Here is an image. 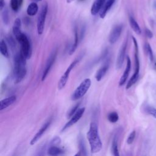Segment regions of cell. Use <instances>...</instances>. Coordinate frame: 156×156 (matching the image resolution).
<instances>
[{"label": "cell", "mask_w": 156, "mask_h": 156, "mask_svg": "<svg viewBox=\"0 0 156 156\" xmlns=\"http://www.w3.org/2000/svg\"><path fill=\"white\" fill-rule=\"evenodd\" d=\"M87 137L90 144L91 152L96 154L100 152L102 148V143L99 136L98 127L96 122H91L90 123Z\"/></svg>", "instance_id": "6da1fadb"}, {"label": "cell", "mask_w": 156, "mask_h": 156, "mask_svg": "<svg viewBox=\"0 0 156 156\" xmlns=\"http://www.w3.org/2000/svg\"><path fill=\"white\" fill-rule=\"evenodd\" d=\"M26 60L27 59L20 51L14 56L13 77L15 83L21 82L26 75Z\"/></svg>", "instance_id": "7a4b0ae2"}, {"label": "cell", "mask_w": 156, "mask_h": 156, "mask_svg": "<svg viewBox=\"0 0 156 156\" xmlns=\"http://www.w3.org/2000/svg\"><path fill=\"white\" fill-rule=\"evenodd\" d=\"M132 41L134 45V59H135V71L131 78L126 85V89H129L138 80L140 73V60L138 56V45L136 40L132 37Z\"/></svg>", "instance_id": "3957f363"}, {"label": "cell", "mask_w": 156, "mask_h": 156, "mask_svg": "<svg viewBox=\"0 0 156 156\" xmlns=\"http://www.w3.org/2000/svg\"><path fill=\"white\" fill-rule=\"evenodd\" d=\"M17 41L20 44L21 53L26 57L27 60L29 59L31 57L32 51L30 40L26 34L22 33L20 37L17 39Z\"/></svg>", "instance_id": "277c9868"}, {"label": "cell", "mask_w": 156, "mask_h": 156, "mask_svg": "<svg viewBox=\"0 0 156 156\" xmlns=\"http://www.w3.org/2000/svg\"><path fill=\"white\" fill-rule=\"evenodd\" d=\"M91 84L90 79H85L73 93L71 99L72 101H77L82 98L89 90Z\"/></svg>", "instance_id": "5b68a950"}, {"label": "cell", "mask_w": 156, "mask_h": 156, "mask_svg": "<svg viewBox=\"0 0 156 156\" xmlns=\"http://www.w3.org/2000/svg\"><path fill=\"white\" fill-rule=\"evenodd\" d=\"M79 59H75L73 62H72L70 63L69 66L66 68V71H65L63 74L61 76V77L58 82V90H62L65 87V86L66 85L67 81L68 80L71 71L75 67V66L79 63Z\"/></svg>", "instance_id": "8992f818"}, {"label": "cell", "mask_w": 156, "mask_h": 156, "mask_svg": "<svg viewBox=\"0 0 156 156\" xmlns=\"http://www.w3.org/2000/svg\"><path fill=\"white\" fill-rule=\"evenodd\" d=\"M48 7L47 3H45L43 5V7L40 10L39 16L38 17L37 27V32L39 35H41L44 30L46 15H47V12H48Z\"/></svg>", "instance_id": "52a82bcc"}, {"label": "cell", "mask_w": 156, "mask_h": 156, "mask_svg": "<svg viewBox=\"0 0 156 156\" xmlns=\"http://www.w3.org/2000/svg\"><path fill=\"white\" fill-rule=\"evenodd\" d=\"M57 55V49H55L52 51V52L51 53L49 57H48V58L47 60L44 69L43 71V74H42V76H41V81H44L45 80L46 77H47L48 74H49V73L51 70V68L52 66V65L55 60Z\"/></svg>", "instance_id": "ba28073f"}, {"label": "cell", "mask_w": 156, "mask_h": 156, "mask_svg": "<svg viewBox=\"0 0 156 156\" xmlns=\"http://www.w3.org/2000/svg\"><path fill=\"white\" fill-rule=\"evenodd\" d=\"M85 107L79 108L78 110L74 113V115L70 118L71 119L62 127V129L61 130V132H63V131L66 130L68 128L70 127L71 126H72L73 125L76 124L81 118V117L83 115V113L85 112Z\"/></svg>", "instance_id": "9c48e42d"}, {"label": "cell", "mask_w": 156, "mask_h": 156, "mask_svg": "<svg viewBox=\"0 0 156 156\" xmlns=\"http://www.w3.org/2000/svg\"><path fill=\"white\" fill-rule=\"evenodd\" d=\"M127 41L128 39L127 38H126L125 41L121 45L120 49L119 51L116 61V69H120L124 63L125 55H126V49H127Z\"/></svg>", "instance_id": "30bf717a"}, {"label": "cell", "mask_w": 156, "mask_h": 156, "mask_svg": "<svg viewBox=\"0 0 156 156\" xmlns=\"http://www.w3.org/2000/svg\"><path fill=\"white\" fill-rule=\"evenodd\" d=\"M122 27V25L118 24L115 26L112 29L108 36V41L110 44H115L118 40L121 34Z\"/></svg>", "instance_id": "8fae6325"}, {"label": "cell", "mask_w": 156, "mask_h": 156, "mask_svg": "<svg viewBox=\"0 0 156 156\" xmlns=\"http://www.w3.org/2000/svg\"><path fill=\"white\" fill-rule=\"evenodd\" d=\"M51 122H52L51 119H49L41 126V127L40 129V130L37 132V133L34 136L32 139L30 140V145L35 144L40 139V138L42 136L43 133L45 132V131L47 130V129L49 127Z\"/></svg>", "instance_id": "7c38bea8"}, {"label": "cell", "mask_w": 156, "mask_h": 156, "mask_svg": "<svg viewBox=\"0 0 156 156\" xmlns=\"http://www.w3.org/2000/svg\"><path fill=\"white\" fill-rule=\"evenodd\" d=\"M130 69H131V60L129 56L127 57V63H126V66L125 68V70L122 74V75L121 76L119 81V86H122L124 85V83H126L128 76L129 75V73L130 71Z\"/></svg>", "instance_id": "4fadbf2b"}, {"label": "cell", "mask_w": 156, "mask_h": 156, "mask_svg": "<svg viewBox=\"0 0 156 156\" xmlns=\"http://www.w3.org/2000/svg\"><path fill=\"white\" fill-rule=\"evenodd\" d=\"M16 100V96L15 95H12L6 98L2 99L0 102V110L7 108L9 106L13 104Z\"/></svg>", "instance_id": "5bb4252c"}, {"label": "cell", "mask_w": 156, "mask_h": 156, "mask_svg": "<svg viewBox=\"0 0 156 156\" xmlns=\"http://www.w3.org/2000/svg\"><path fill=\"white\" fill-rule=\"evenodd\" d=\"M116 0H106L102 9L99 12V16L101 18H104L109 10L112 8Z\"/></svg>", "instance_id": "9a60e30c"}, {"label": "cell", "mask_w": 156, "mask_h": 156, "mask_svg": "<svg viewBox=\"0 0 156 156\" xmlns=\"http://www.w3.org/2000/svg\"><path fill=\"white\" fill-rule=\"evenodd\" d=\"M106 0H95L93 3L91 8V14L92 15H96L99 13L104 4Z\"/></svg>", "instance_id": "2e32d148"}, {"label": "cell", "mask_w": 156, "mask_h": 156, "mask_svg": "<svg viewBox=\"0 0 156 156\" xmlns=\"http://www.w3.org/2000/svg\"><path fill=\"white\" fill-rule=\"evenodd\" d=\"M108 66H109V63H108V62H107V63H105L103 66H102L96 71V73L95 75V78L97 81H98V82L101 81L102 80V79L104 77L107 71H108Z\"/></svg>", "instance_id": "e0dca14e"}, {"label": "cell", "mask_w": 156, "mask_h": 156, "mask_svg": "<svg viewBox=\"0 0 156 156\" xmlns=\"http://www.w3.org/2000/svg\"><path fill=\"white\" fill-rule=\"evenodd\" d=\"M21 20L18 18H16V20L14 21L13 25L12 30H13V33L16 40L20 37V36L23 33L21 31Z\"/></svg>", "instance_id": "ac0fdd59"}, {"label": "cell", "mask_w": 156, "mask_h": 156, "mask_svg": "<svg viewBox=\"0 0 156 156\" xmlns=\"http://www.w3.org/2000/svg\"><path fill=\"white\" fill-rule=\"evenodd\" d=\"M144 48H145L146 52L148 55V57L149 58V60L153 65V67L156 69V62H155V58L154 56L152 48H151V45L149 44V43H146L144 44Z\"/></svg>", "instance_id": "d6986e66"}, {"label": "cell", "mask_w": 156, "mask_h": 156, "mask_svg": "<svg viewBox=\"0 0 156 156\" xmlns=\"http://www.w3.org/2000/svg\"><path fill=\"white\" fill-rule=\"evenodd\" d=\"M129 24L131 27V28L133 29V30L138 35H140L141 34V29L136 22V21L135 20V18L132 16H129Z\"/></svg>", "instance_id": "ffe728a7"}, {"label": "cell", "mask_w": 156, "mask_h": 156, "mask_svg": "<svg viewBox=\"0 0 156 156\" xmlns=\"http://www.w3.org/2000/svg\"><path fill=\"white\" fill-rule=\"evenodd\" d=\"M78 143H79V152H77L75 155H87V151L85 142L83 138L81 135L79 136L78 138Z\"/></svg>", "instance_id": "44dd1931"}, {"label": "cell", "mask_w": 156, "mask_h": 156, "mask_svg": "<svg viewBox=\"0 0 156 156\" xmlns=\"http://www.w3.org/2000/svg\"><path fill=\"white\" fill-rule=\"evenodd\" d=\"M48 154L51 156H55L62 154L63 151L58 146H49L48 149Z\"/></svg>", "instance_id": "7402d4cb"}, {"label": "cell", "mask_w": 156, "mask_h": 156, "mask_svg": "<svg viewBox=\"0 0 156 156\" xmlns=\"http://www.w3.org/2000/svg\"><path fill=\"white\" fill-rule=\"evenodd\" d=\"M79 35H78V31H77V27H75V28H74V41L69 49V55H72L76 51V50L77 48L78 44H79Z\"/></svg>", "instance_id": "603a6c76"}, {"label": "cell", "mask_w": 156, "mask_h": 156, "mask_svg": "<svg viewBox=\"0 0 156 156\" xmlns=\"http://www.w3.org/2000/svg\"><path fill=\"white\" fill-rule=\"evenodd\" d=\"M118 135L116 134L112 140V151L113 153V155L115 156H119V151H118Z\"/></svg>", "instance_id": "cb8c5ba5"}, {"label": "cell", "mask_w": 156, "mask_h": 156, "mask_svg": "<svg viewBox=\"0 0 156 156\" xmlns=\"http://www.w3.org/2000/svg\"><path fill=\"white\" fill-rule=\"evenodd\" d=\"M38 10V5L35 2H32L27 7V13L29 16H34L37 13Z\"/></svg>", "instance_id": "d4e9b609"}, {"label": "cell", "mask_w": 156, "mask_h": 156, "mask_svg": "<svg viewBox=\"0 0 156 156\" xmlns=\"http://www.w3.org/2000/svg\"><path fill=\"white\" fill-rule=\"evenodd\" d=\"M0 52L1 54L5 57L9 58V53L7 48V46L5 41L2 39L0 42Z\"/></svg>", "instance_id": "484cf974"}, {"label": "cell", "mask_w": 156, "mask_h": 156, "mask_svg": "<svg viewBox=\"0 0 156 156\" xmlns=\"http://www.w3.org/2000/svg\"><path fill=\"white\" fill-rule=\"evenodd\" d=\"M108 120L112 123L116 122L119 119V115L116 112H112L108 113L107 116Z\"/></svg>", "instance_id": "4316f807"}, {"label": "cell", "mask_w": 156, "mask_h": 156, "mask_svg": "<svg viewBox=\"0 0 156 156\" xmlns=\"http://www.w3.org/2000/svg\"><path fill=\"white\" fill-rule=\"evenodd\" d=\"M144 112L156 119V108L150 105H146L144 107Z\"/></svg>", "instance_id": "83f0119b"}, {"label": "cell", "mask_w": 156, "mask_h": 156, "mask_svg": "<svg viewBox=\"0 0 156 156\" xmlns=\"http://www.w3.org/2000/svg\"><path fill=\"white\" fill-rule=\"evenodd\" d=\"M2 19L3 21V23H4V24L7 25L9 23V11L7 10V9L4 8V9L3 10L2 12Z\"/></svg>", "instance_id": "f1b7e54d"}, {"label": "cell", "mask_w": 156, "mask_h": 156, "mask_svg": "<svg viewBox=\"0 0 156 156\" xmlns=\"http://www.w3.org/2000/svg\"><path fill=\"white\" fill-rule=\"evenodd\" d=\"M80 103H77L76 105H75L74 107H73L67 113V118H70L72 116H73L74 115V113L78 110V108L79 107Z\"/></svg>", "instance_id": "f546056e"}, {"label": "cell", "mask_w": 156, "mask_h": 156, "mask_svg": "<svg viewBox=\"0 0 156 156\" xmlns=\"http://www.w3.org/2000/svg\"><path fill=\"white\" fill-rule=\"evenodd\" d=\"M10 7L13 11L17 12L21 7L19 3V0H10Z\"/></svg>", "instance_id": "4dcf8cb0"}, {"label": "cell", "mask_w": 156, "mask_h": 156, "mask_svg": "<svg viewBox=\"0 0 156 156\" xmlns=\"http://www.w3.org/2000/svg\"><path fill=\"white\" fill-rule=\"evenodd\" d=\"M135 136H136V132L135 130H133L130 134L127 137V143L128 144H131L133 141H134V139L135 138Z\"/></svg>", "instance_id": "1f68e13d"}, {"label": "cell", "mask_w": 156, "mask_h": 156, "mask_svg": "<svg viewBox=\"0 0 156 156\" xmlns=\"http://www.w3.org/2000/svg\"><path fill=\"white\" fill-rule=\"evenodd\" d=\"M61 143V139L59 136H55L51 141L49 146H58Z\"/></svg>", "instance_id": "d6a6232c"}, {"label": "cell", "mask_w": 156, "mask_h": 156, "mask_svg": "<svg viewBox=\"0 0 156 156\" xmlns=\"http://www.w3.org/2000/svg\"><path fill=\"white\" fill-rule=\"evenodd\" d=\"M7 41H8V43L9 44V45H10L12 48L15 47V42L13 38L12 37H10V36L8 37L7 38Z\"/></svg>", "instance_id": "836d02e7"}, {"label": "cell", "mask_w": 156, "mask_h": 156, "mask_svg": "<svg viewBox=\"0 0 156 156\" xmlns=\"http://www.w3.org/2000/svg\"><path fill=\"white\" fill-rule=\"evenodd\" d=\"M145 34L148 38H152L153 37V33L149 29H145Z\"/></svg>", "instance_id": "e575fe53"}, {"label": "cell", "mask_w": 156, "mask_h": 156, "mask_svg": "<svg viewBox=\"0 0 156 156\" xmlns=\"http://www.w3.org/2000/svg\"><path fill=\"white\" fill-rule=\"evenodd\" d=\"M5 7V1L4 0H0V9L2 10V9Z\"/></svg>", "instance_id": "d590c367"}, {"label": "cell", "mask_w": 156, "mask_h": 156, "mask_svg": "<svg viewBox=\"0 0 156 156\" xmlns=\"http://www.w3.org/2000/svg\"><path fill=\"white\" fill-rule=\"evenodd\" d=\"M74 0H66V2H68V3H70L71 2H72V1H73Z\"/></svg>", "instance_id": "8d00e7d4"}, {"label": "cell", "mask_w": 156, "mask_h": 156, "mask_svg": "<svg viewBox=\"0 0 156 156\" xmlns=\"http://www.w3.org/2000/svg\"><path fill=\"white\" fill-rule=\"evenodd\" d=\"M154 7H155V9H156V3L154 4Z\"/></svg>", "instance_id": "74e56055"}, {"label": "cell", "mask_w": 156, "mask_h": 156, "mask_svg": "<svg viewBox=\"0 0 156 156\" xmlns=\"http://www.w3.org/2000/svg\"><path fill=\"white\" fill-rule=\"evenodd\" d=\"M37 1H41V0H37Z\"/></svg>", "instance_id": "f35d334b"}, {"label": "cell", "mask_w": 156, "mask_h": 156, "mask_svg": "<svg viewBox=\"0 0 156 156\" xmlns=\"http://www.w3.org/2000/svg\"><path fill=\"white\" fill-rule=\"evenodd\" d=\"M81 1H82V0H81Z\"/></svg>", "instance_id": "ab89813d"}]
</instances>
